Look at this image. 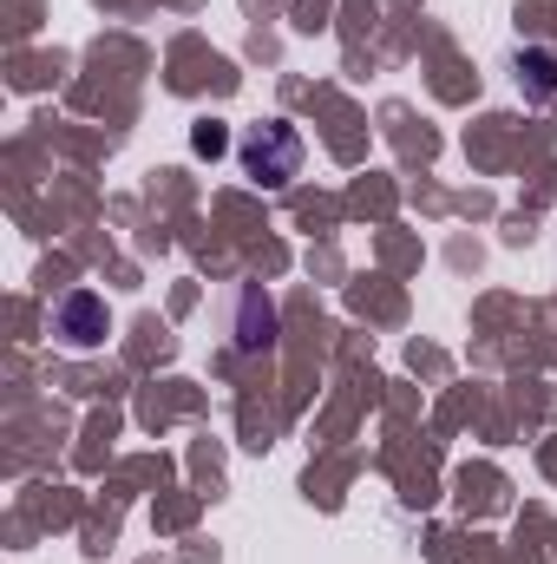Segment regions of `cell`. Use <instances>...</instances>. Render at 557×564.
Returning a JSON list of instances; mask_svg holds the SVG:
<instances>
[{
	"label": "cell",
	"instance_id": "cell-1",
	"mask_svg": "<svg viewBox=\"0 0 557 564\" xmlns=\"http://www.w3.org/2000/svg\"><path fill=\"white\" fill-rule=\"evenodd\" d=\"M302 158H308V144H302V132H295L288 119H263V126H250V132L237 139L243 177H256L263 191L295 184V177H302Z\"/></svg>",
	"mask_w": 557,
	"mask_h": 564
},
{
	"label": "cell",
	"instance_id": "cell-2",
	"mask_svg": "<svg viewBox=\"0 0 557 564\" xmlns=\"http://www.w3.org/2000/svg\"><path fill=\"white\" fill-rule=\"evenodd\" d=\"M46 328H53L73 355H86V348H99V341L112 335V308H106V295H92V289H66V295L46 308Z\"/></svg>",
	"mask_w": 557,
	"mask_h": 564
},
{
	"label": "cell",
	"instance_id": "cell-3",
	"mask_svg": "<svg viewBox=\"0 0 557 564\" xmlns=\"http://www.w3.org/2000/svg\"><path fill=\"white\" fill-rule=\"evenodd\" d=\"M512 86L532 112L557 106V46H518L512 53Z\"/></svg>",
	"mask_w": 557,
	"mask_h": 564
},
{
	"label": "cell",
	"instance_id": "cell-4",
	"mask_svg": "<svg viewBox=\"0 0 557 564\" xmlns=\"http://www.w3.org/2000/svg\"><path fill=\"white\" fill-rule=\"evenodd\" d=\"M190 144H197V151H217V144H223V132H217V126H210V119H204V126H197V132H190Z\"/></svg>",
	"mask_w": 557,
	"mask_h": 564
}]
</instances>
